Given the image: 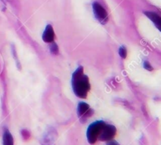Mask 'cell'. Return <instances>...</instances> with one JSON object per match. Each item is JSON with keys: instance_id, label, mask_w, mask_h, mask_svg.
I'll return each instance as SVG.
<instances>
[{"instance_id": "obj_3", "label": "cell", "mask_w": 161, "mask_h": 145, "mask_svg": "<svg viewBox=\"0 0 161 145\" xmlns=\"http://www.w3.org/2000/svg\"><path fill=\"white\" fill-rule=\"evenodd\" d=\"M115 134H116V129L115 126L105 123L100 132L98 140L101 141H109L113 139Z\"/></svg>"}, {"instance_id": "obj_8", "label": "cell", "mask_w": 161, "mask_h": 145, "mask_svg": "<svg viewBox=\"0 0 161 145\" xmlns=\"http://www.w3.org/2000/svg\"><path fill=\"white\" fill-rule=\"evenodd\" d=\"M3 145H14V138H13L12 134L8 131L6 130L3 134Z\"/></svg>"}, {"instance_id": "obj_2", "label": "cell", "mask_w": 161, "mask_h": 145, "mask_svg": "<svg viewBox=\"0 0 161 145\" xmlns=\"http://www.w3.org/2000/svg\"><path fill=\"white\" fill-rule=\"evenodd\" d=\"M105 122L103 121H97L94 122L93 123L90 124L87 131V137L89 143L93 144L98 140V137L100 134V132L102 130L103 125H105Z\"/></svg>"}, {"instance_id": "obj_9", "label": "cell", "mask_w": 161, "mask_h": 145, "mask_svg": "<svg viewBox=\"0 0 161 145\" xmlns=\"http://www.w3.org/2000/svg\"><path fill=\"white\" fill-rule=\"evenodd\" d=\"M51 43L52 44L51 46H50V52H51L53 54H54V55H58V53H59L58 45H57L54 42H52Z\"/></svg>"}, {"instance_id": "obj_4", "label": "cell", "mask_w": 161, "mask_h": 145, "mask_svg": "<svg viewBox=\"0 0 161 145\" xmlns=\"http://www.w3.org/2000/svg\"><path fill=\"white\" fill-rule=\"evenodd\" d=\"M93 11L96 19L102 24H106L109 20L108 13L102 5L95 2L93 3Z\"/></svg>"}, {"instance_id": "obj_1", "label": "cell", "mask_w": 161, "mask_h": 145, "mask_svg": "<svg viewBox=\"0 0 161 145\" xmlns=\"http://www.w3.org/2000/svg\"><path fill=\"white\" fill-rule=\"evenodd\" d=\"M72 89L74 94L80 98H86L90 89L89 78L84 75V68L80 66L75 71L72 75Z\"/></svg>"}, {"instance_id": "obj_5", "label": "cell", "mask_w": 161, "mask_h": 145, "mask_svg": "<svg viewBox=\"0 0 161 145\" xmlns=\"http://www.w3.org/2000/svg\"><path fill=\"white\" fill-rule=\"evenodd\" d=\"M93 110L90 107L87 103L81 102L79 103L77 107V114L79 118H80L81 120H87L88 118H90L93 115Z\"/></svg>"}, {"instance_id": "obj_12", "label": "cell", "mask_w": 161, "mask_h": 145, "mask_svg": "<svg viewBox=\"0 0 161 145\" xmlns=\"http://www.w3.org/2000/svg\"><path fill=\"white\" fill-rule=\"evenodd\" d=\"M144 68H145V69L149 70V71H153V68H152L151 64H149L148 61L144 62Z\"/></svg>"}, {"instance_id": "obj_7", "label": "cell", "mask_w": 161, "mask_h": 145, "mask_svg": "<svg viewBox=\"0 0 161 145\" xmlns=\"http://www.w3.org/2000/svg\"><path fill=\"white\" fill-rule=\"evenodd\" d=\"M145 14L146 15V17H147L148 18H149V19L153 22V24H155L156 27L159 30H160L161 29L160 17H159L157 14H156V13L149 12V11H148V12H145Z\"/></svg>"}, {"instance_id": "obj_10", "label": "cell", "mask_w": 161, "mask_h": 145, "mask_svg": "<svg viewBox=\"0 0 161 145\" xmlns=\"http://www.w3.org/2000/svg\"><path fill=\"white\" fill-rule=\"evenodd\" d=\"M119 56H120L122 58H123V59H125V58L127 57V49H126L125 46H121V47L119 48Z\"/></svg>"}, {"instance_id": "obj_6", "label": "cell", "mask_w": 161, "mask_h": 145, "mask_svg": "<svg viewBox=\"0 0 161 145\" xmlns=\"http://www.w3.org/2000/svg\"><path fill=\"white\" fill-rule=\"evenodd\" d=\"M43 40L46 43H51L54 40V28L50 24H48L43 34Z\"/></svg>"}, {"instance_id": "obj_11", "label": "cell", "mask_w": 161, "mask_h": 145, "mask_svg": "<svg viewBox=\"0 0 161 145\" xmlns=\"http://www.w3.org/2000/svg\"><path fill=\"white\" fill-rule=\"evenodd\" d=\"M21 135L24 140H28L30 138V133L28 130H26V129H23L22 130Z\"/></svg>"}, {"instance_id": "obj_13", "label": "cell", "mask_w": 161, "mask_h": 145, "mask_svg": "<svg viewBox=\"0 0 161 145\" xmlns=\"http://www.w3.org/2000/svg\"><path fill=\"white\" fill-rule=\"evenodd\" d=\"M106 145H119V143H117L116 141L115 140H109V142H108V143Z\"/></svg>"}]
</instances>
